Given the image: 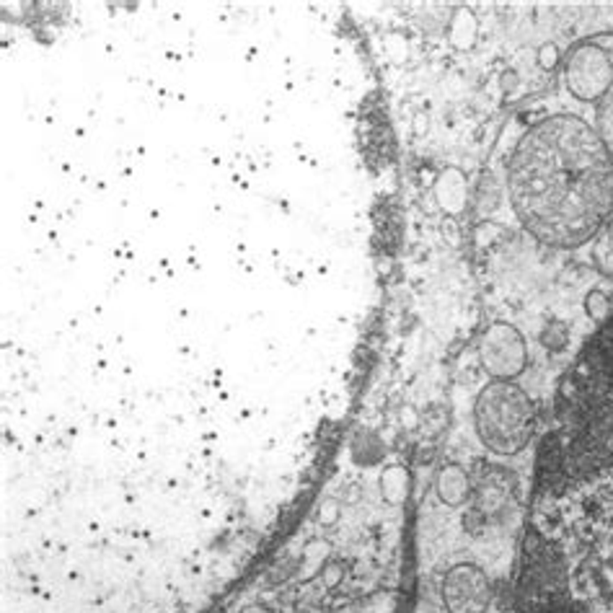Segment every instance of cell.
<instances>
[{
    "label": "cell",
    "instance_id": "obj_1",
    "mask_svg": "<svg viewBox=\"0 0 613 613\" xmlns=\"http://www.w3.org/2000/svg\"><path fill=\"white\" fill-rule=\"evenodd\" d=\"M508 179L517 221L547 246L578 249L611 221V156L575 114H554L528 129Z\"/></svg>",
    "mask_w": 613,
    "mask_h": 613
},
{
    "label": "cell",
    "instance_id": "obj_2",
    "mask_svg": "<svg viewBox=\"0 0 613 613\" xmlns=\"http://www.w3.org/2000/svg\"><path fill=\"white\" fill-rule=\"evenodd\" d=\"M477 435L486 451L497 455L520 453L536 424V409L531 396L513 381H492L477 396L474 404Z\"/></svg>",
    "mask_w": 613,
    "mask_h": 613
},
{
    "label": "cell",
    "instance_id": "obj_3",
    "mask_svg": "<svg viewBox=\"0 0 613 613\" xmlns=\"http://www.w3.org/2000/svg\"><path fill=\"white\" fill-rule=\"evenodd\" d=\"M564 81L572 97L580 101H601L613 86V60L601 44H580L564 63Z\"/></svg>",
    "mask_w": 613,
    "mask_h": 613
},
{
    "label": "cell",
    "instance_id": "obj_4",
    "mask_svg": "<svg viewBox=\"0 0 613 613\" xmlns=\"http://www.w3.org/2000/svg\"><path fill=\"white\" fill-rule=\"evenodd\" d=\"M479 362L492 381H516L525 373L528 347L513 323H492L479 342Z\"/></svg>",
    "mask_w": 613,
    "mask_h": 613
},
{
    "label": "cell",
    "instance_id": "obj_5",
    "mask_svg": "<svg viewBox=\"0 0 613 613\" xmlns=\"http://www.w3.org/2000/svg\"><path fill=\"white\" fill-rule=\"evenodd\" d=\"M443 603L448 613H486L492 582L477 564H455L443 580Z\"/></svg>",
    "mask_w": 613,
    "mask_h": 613
},
{
    "label": "cell",
    "instance_id": "obj_6",
    "mask_svg": "<svg viewBox=\"0 0 613 613\" xmlns=\"http://www.w3.org/2000/svg\"><path fill=\"white\" fill-rule=\"evenodd\" d=\"M435 489H438V497H440L443 505H448V508H461V505L469 500L471 485H469V477H466V471H463L461 466L448 463V466L440 469Z\"/></svg>",
    "mask_w": 613,
    "mask_h": 613
},
{
    "label": "cell",
    "instance_id": "obj_7",
    "mask_svg": "<svg viewBox=\"0 0 613 613\" xmlns=\"http://www.w3.org/2000/svg\"><path fill=\"white\" fill-rule=\"evenodd\" d=\"M438 199L451 213H458L466 205V184H463L461 171L451 168L438 179Z\"/></svg>",
    "mask_w": 613,
    "mask_h": 613
},
{
    "label": "cell",
    "instance_id": "obj_8",
    "mask_svg": "<svg viewBox=\"0 0 613 613\" xmlns=\"http://www.w3.org/2000/svg\"><path fill=\"white\" fill-rule=\"evenodd\" d=\"M381 494L388 505L399 508L409 494V471L404 466H388L381 474Z\"/></svg>",
    "mask_w": 613,
    "mask_h": 613
},
{
    "label": "cell",
    "instance_id": "obj_9",
    "mask_svg": "<svg viewBox=\"0 0 613 613\" xmlns=\"http://www.w3.org/2000/svg\"><path fill=\"white\" fill-rule=\"evenodd\" d=\"M593 264L601 275L613 280V218L593 238Z\"/></svg>",
    "mask_w": 613,
    "mask_h": 613
},
{
    "label": "cell",
    "instance_id": "obj_10",
    "mask_svg": "<svg viewBox=\"0 0 613 613\" xmlns=\"http://www.w3.org/2000/svg\"><path fill=\"white\" fill-rule=\"evenodd\" d=\"M595 132L603 143V148L609 151L613 161V86L609 94L598 101V112H595Z\"/></svg>",
    "mask_w": 613,
    "mask_h": 613
},
{
    "label": "cell",
    "instance_id": "obj_11",
    "mask_svg": "<svg viewBox=\"0 0 613 613\" xmlns=\"http://www.w3.org/2000/svg\"><path fill=\"white\" fill-rule=\"evenodd\" d=\"M585 308H587V316L598 323L609 322V316H611V303H609V295H606L603 291L590 292V295H587Z\"/></svg>",
    "mask_w": 613,
    "mask_h": 613
},
{
    "label": "cell",
    "instance_id": "obj_12",
    "mask_svg": "<svg viewBox=\"0 0 613 613\" xmlns=\"http://www.w3.org/2000/svg\"><path fill=\"white\" fill-rule=\"evenodd\" d=\"M319 549V544H311L308 549H306V556H308V567H306V580H311L314 575H316V570H319V564H322V559L326 556V549L323 551H316Z\"/></svg>",
    "mask_w": 613,
    "mask_h": 613
},
{
    "label": "cell",
    "instance_id": "obj_13",
    "mask_svg": "<svg viewBox=\"0 0 613 613\" xmlns=\"http://www.w3.org/2000/svg\"><path fill=\"white\" fill-rule=\"evenodd\" d=\"M337 517H339V510H337V502L334 500H326L322 505V520L323 525H331V523H337Z\"/></svg>",
    "mask_w": 613,
    "mask_h": 613
},
{
    "label": "cell",
    "instance_id": "obj_14",
    "mask_svg": "<svg viewBox=\"0 0 613 613\" xmlns=\"http://www.w3.org/2000/svg\"><path fill=\"white\" fill-rule=\"evenodd\" d=\"M554 63H556V47H544V50H541V65H544V67H551Z\"/></svg>",
    "mask_w": 613,
    "mask_h": 613
},
{
    "label": "cell",
    "instance_id": "obj_15",
    "mask_svg": "<svg viewBox=\"0 0 613 613\" xmlns=\"http://www.w3.org/2000/svg\"><path fill=\"white\" fill-rule=\"evenodd\" d=\"M241 613H272L267 606H261V603H254V606H246Z\"/></svg>",
    "mask_w": 613,
    "mask_h": 613
}]
</instances>
